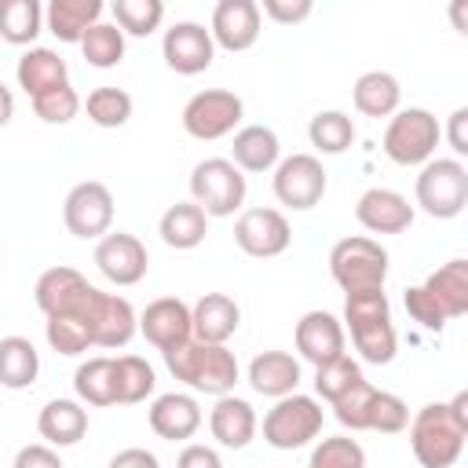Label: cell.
Here are the masks:
<instances>
[{
	"label": "cell",
	"mask_w": 468,
	"mask_h": 468,
	"mask_svg": "<svg viewBox=\"0 0 468 468\" xmlns=\"http://www.w3.org/2000/svg\"><path fill=\"white\" fill-rule=\"evenodd\" d=\"M413 457L424 468H450L468 439V391H457L450 402H428L406 424Z\"/></svg>",
	"instance_id": "obj_1"
},
{
	"label": "cell",
	"mask_w": 468,
	"mask_h": 468,
	"mask_svg": "<svg viewBox=\"0 0 468 468\" xmlns=\"http://www.w3.org/2000/svg\"><path fill=\"white\" fill-rule=\"evenodd\" d=\"M165 355V366L176 380L190 384L194 391H205V395H230L234 384H238V358L227 344H197L194 336L161 351Z\"/></svg>",
	"instance_id": "obj_2"
},
{
	"label": "cell",
	"mask_w": 468,
	"mask_h": 468,
	"mask_svg": "<svg viewBox=\"0 0 468 468\" xmlns=\"http://www.w3.org/2000/svg\"><path fill=\"white\" fill-rule=\"evenodd\" d=\"M329 274L344 292L384 289L388 278V249L366 234L340 238L329 252Z\"/></svg>",
	"instance_id": "obj_3"
},
{
	"label": "cell",
	"mask_w": 468,
	"mask_h": 468,
	"mask_svg": "<svg viewBox=\"0 0 468 468\" xmlns=\"http://www.w3.org/2000/svg\"><path fill=\"white\" fill-rule=\"evenodd\" d=\"M439 117L424 106H410V110H395L388 128H384V154L410 168V165H428L435 146H439Z\"/></svg>",
	"instance_id": "obj_4"
},
{
	"label": "cell",
	"mask_w": 468,
	"mask_h": 468,
	"mask_svg": "<svg viewBox=\"0 0 468 468\" xmlns=\"http://www.w3.org/2000/svg\"><path fill=\"white\" fill-rule=\"evenodd\" d=\"M322 402L311 399V395H285V399H274V406L267 410L263 417V442L274 446V450H300L307 446L311 439H318L322 431Z\"/></svg>",
	"instance_id": "obj_5"
},
{
	"label": "cell",
	"mask_w": 468,
	"mask_h": 468,
	"mask_svg": "<svg viewBox=\"0 0 468 468\" xmlns=\"http://www.w3.org/2000/svg\"><path fill=\"white\" fill-rule=\"evenodd\" d=\"M417 205L431 219H453L468 205V168L457 157H431L417 176Z\"/></svg>",
	"instance_id": "obj_6"
},
{
	"label": "cell",
	"mask_w": 468,
	"mask_h": 468,
	"mask_svg": "<svg viewBox=\"0 0 468 468\" xmlns=\"http://www.w3.org/2000/svg\"><path fill=\"white\" fill-rule=\"evenodd\" d=\"M190 197L205 216H234L245 205V176L227 157H205L190 172Z\"/></svg>",
	"instance_id": "obj_7"
},
{
	"label": "cell",
	"mask_w": 468,
	"mask_h": 468,
	"mask_svg": "<svg viewBox=\"0 0 468 468\" xmlns=\"http://www.w3.org/2000/svg\"><path fill=\"white\" fill-rule=\"evenodd\" d=\"M241 113H245V102L234 91H227V88H205V91H197V95L186 99V106H183V128H186V135H194L201 143H212V139L230 135L241 124Z\"/></svg>",
	"instance_id": "obj_8"
},
{
	"label": "cell",
	"mask_w": 468,
	"mask_h": 468,
	"mask_svg": "<svg viewBox=\"0 0 468 468\" xmlns=\"http://www.w3.org/2000/svg\"><path fill=\"white\" fill-rule=\"evenodd\" d=\"M80 322L91 333V347H124L139 329L135 307L124 296L102 292V289H95L88 296V307L80 311Z\"/></svg>",
	"instance_id": "obj_9"
},
{
	"label": "cell",
	"mask_w": 468,
	"mask_h": 468,
	"mask_svg": "<svg viewBox=\"0 0 468 468\" xmlns=\"http://www.w3.org/2000/svg\"><path fill=\"white\" fill-rule=\"evenodd\" d=\"M274 197L285 208L307 212L325 197V168L314 154H289L274 165Z\"/></svg>",
	"instance_id": "obj_10"
},
{
	"label": "cell",
	"mask_w": 468,
	"mask_h": 468,
	"mask_svg": "<svg viewBox=\"0 0 468 468\" xmlns=\"http://www.w3.org/2000/svg\"><path fill=\"white\" fill-rule=\"evenodd\" d=\"M62 219H66V230L73 238H102V234H110V223H113V194H110V186L99 183V179L77 183L66 194Z\"/></svg>",
	"instance_id": "obj_11"
},
{
	"label": "cell",
	"mask_w": 468,
	"mask_h": 468,
	"mask_svg": "<svg viewBox=\"0 0 468 468\" xmlns=\"http://www.w3.org/2000/svg\"><path fill=\"white\" fill-rule=\"evenodd\" d=\"M234 241L241 252H249L256 260H271L289 249L292 230L278 208H245L234 223Z\"/></svg>",
	"instance_id": "obj_12"
},
{
	"label": "cell",
	"mask_w": 468,
	"mask_h": 468,
	"mask_svg": "<svg viewBox=\"0 0 468 468\" xmlns=\"http://www.w3.org/2000/svg\"><path fill=\"white\" fill-rule=\"evenodd\" d=\"M95 267L113 285H139L146 278L150 256H146V245L135 234L117 230V234H102L99 238V245H95Z\"/></svg>",
	"instance_id": "obj_13"
},
{
	"label": "cell",
	"mask_w": 468,
	"mask_h": 468,
	"mask_svg": "<svg viewBox=\"0 0 468 468\" xmlns=\"http://www.w3.org/2000/svg\"><path fill=\"white\" fill-rule=\"evenodd\" d=\"M161 55H165L168 69H176L183 77H194V73H205L212 66L216 44H212V33L201 22H176L172 29H165Z\"/></svg>",
	"instance_id": "obj_14"
},
{
	"label": "cell",
	"mask_w": 468,
	"mask_h": 468,
	"mask_svg": "<svg viewBox=\"0 0 468 468\" xmlns=\"http://www.w3.org/2000/svg\"><path fill=\"white\" fill-rule=\"evenodd\" d=\"M91 292H95V285H88V278L73 267H51L33 285V300L48 318H55V314H77L80 318Z\"/></svg>",
	"instance_id": "obj_15"
},
{
	"label": "cell",
	"mask_w": 468,
	"mask_h": 468,
	"mask_svg": "<svg viewBox=\"0 0 468 468\" xmlns=\"http://www.w3.org/2000/svg\"><path fill=\"white\" fill-rule=\"evenodd\" d=\"M212 44L223 51H249L260 40V4L256 0H219L212 11Z\"/></svg>",
	"instance_id": "obj_16"
},
{
	"label": "cell",
	"mask_w": 468,
	"mask_h": 468,
	"mask_svg": "<svg viewBox=\"0 0 468 468\" xmlns=\"http://www.w3.org/2000/svg\"><path fill=\"white\" fill-rule=\"evenodd\" d=\"M355 219L369 230V234H402L413 223V205L388 186H369L358 205H355Z\"/></svg>",
	"instance_id": "obj_17"
},
{
	"label": "cell",
	"mask_w": 468,
	"mask_h": 468,
	"mask_svg": "<svg viewBox=\"0 0 468 468\" xmlns=\"http://www.w3.org/2000/svg\"><path fill=\"white\" fill-rule=\"evenodd\" d=\"M139 333L157 347V351H168L183 340H190V307L179 300V296H161V300H150L139 314Z\"/></svg>",
	"instance_id": "obj_18"
},
{
	"label": "cell",
	"mask_w": 468,
	"mask_h": 468,
	"mask_svg": "<svg viewBox=\"0 0 468 468\" xmlns=\"http://www.w3.org/2000/svg\"><path fill=\"white\" fill-rule=\"evenodd\" d=\"M296 351L311 366H325V362L347 355L344 351V325H340V318L329 314V311H307L296 322Z\"/></svg>",
	"instance_id": "obj_19"
},
{
	"label": "cell",
	"mask_w": 468,
	"mask_h": 468,
	"mask_svg": "<svg viewBox=\"0 0 468 468\" xmlns=\"http://www.w3.org/2000/svg\"><path fill=\"white\" fill-rule=\"evenodd\" d=\"M241 307L227 292H205L190 307V336L197 344H227L238 333Z\"/></svg>",
	"instance_id": "obj_20"
},
{
	"label": "cell",
	"mask_w": 468,
	"mask_h": 468,
	"mask_svg": "<svg viewBox=\"0 0 468 468\" xmlns=\"http://www.w3.org/2000/svg\"><path fill=\"white\" fill-rule=\"evenodd\" d=\"M150 428H154L157 439H168V442L190 439L201 428V406H197V399L194 395H183V391L157 395L154 406H150Z\"/></svg>",
	"instance_id": "obj_21"
},
{
	"label": "cell",
	"mask_w": 468,
	"mask_h": 468,
	"mask_svg": "<svg viewBox=\"0 0 468 468\" xmlns=\"http://www.w3.org/2000/svg\"><path fill=\"white\" fill-rule=\"evenodd\" d=\"M212 439L227 450H245L256 439V410L238 395H219L208 413Z\"/></svg>",
	"instance_id": "obj_22"
},
{
	"label": "cell",
	"mask_w": 468,
	"mask_h": 468,
	"mask_svg": "<svg viewBox=\"0 0 468 468\" xmlns=\"http://www.w3.org/2000/svg\"><path fill=\"white\" fill-rule=\"evenodd\" d=\"M249 384L256 395L285 399L300 388V362L289 351H260L249 362Z\"/></svg>",
	"instance_id": "obj_23"
},
{
	"label": "cell",
	"mask_w": 468,
	"mask_h": 468,
	"mask_svg": "<svg viewBox=\"0 0 468 468\" xmlns=\"http://www.w3.org/2000/svg\"><path fill=\"white\" fill-rule=\"evenodd\" d=\"M37 431L48 446H73L84 439L88 431V410L77 399H51L40 417H37Z\"/></svg>",
	"instance_id": "obj_24"
},
{
	"label": "cell",
	"mask_w": 468,
	"mask_h": 468,
	"mask_svg": "<svg viewBox=\"0 0 468 468\" xmlns=\"http://www.w3.org/2000/svg\"><path fill=\"white\" fill-rule=\"evenodd\" d=\"M15 77H18V88H22L29 99H37V95H44V91H51V88L69 84L66 58H62L58 51H51V48H29V51L18 58Z\"/></svg>",
	"instance_id": "obj_25"
},
{
	"label": "cell",
	"mask_w": 468,
	"mask_h": 468,
	"mask_svg": "<svg viewBox=\"0 0 468 468\" xmlns=\"http://www.w3.org/2000/svg\"><path fill=\"white\" fill-rule=\"evenodd\" d=\"M282 143L267 124H245L234 132V146H230V165L238 172H271L278 165Z\"/></svg>",
	"instance_id": "obj_26"
},
{
	"label": "cell",
	"mask_w": 468,
	"mask_h": 468,
	"mask_svg": "<svg viewBox=\"0 0 468 468\" xmlns=\"http://www.w3.org/2000/svg\"><path fill=\"white\" fill-rule=\"evenodd\" d=\"M102 0H51L44 7V26L62 40V44H80V37L102 22Z\"/></svg>",
	"instance_id": "obj_27"
},
{
	"label": "cell",
	"mask_w": 468,
	"mask_h": 468,
	"mask_svg": "<svg viewBox=\"0 0 468 468\" xmlns=\"http://www.w3.org/2000/svg\"><path fill=\"white\" fill-rule=\"evenodd\" d=\"M424 292L442 307L446 318L468 314V260H450L428 274Z\"/></svg>",
	"instance_id": "obj_28"
},
{
	"label": "cell",
	"mask_w": 468,
	"mask_h": 468,
	"mask_svg": "<svg viewBox=\"0 0 468 468\" xmlns=\"http://www.w3.org/2000/svg\"><path fill=\"white\" fill-rule=\"evenodd\" d=\"M351 99H355V110L366 117H391L402 102V88L388 69H369L355 80Z\"/></svg>",
	"instance_id": "obj_29"
},
{
	"label": "cell",
	"mask_w": 468,
	"mask_h": 468,
	"mask_svg": "<svg viewBox=\"0 0 468 468\" xmlns=\"http://www.w3.org/2000/svg\"><path fill=\"white\" fill-rule=\"evenodd\" d=\"M157 234L168 249H197L208 234V216L194 205V201H176L161 223H157Z\"/></svg>",
	"instance_id": "obj_30"
},
{
	"label": "cell",
	"mask_w": 468,
	"mask_h": 468,
	"mask_svg": "<svg viewBox=\"0 0 468 468\" xmlns=\"http://www.w3.org/2000/svg\"><path fill=\"white\" fill-rule=\"evenodd\" d=\"M40 355L26 336H4L0 340V384L11 391H22L37 380Z\"/></svg>",
	"instance_id": "obj_31"
},
{
	"label": "cell",
	"mask_w": 468,
	"mask_h": 468,
	"mask_svg": "<svg viewBox=\"0 0 468 468\" xmlns=\"http://www.w3.org/2000/svg\"><path fill=\"white\" fill-rule=\"evenodd\" d=\"M73 391H77V402H84V406H117L113 358L99 355V358L80 362L73 373Z\"/></svg>",
	"instance_id": "obj_32"
},
{
	"label": "cell",
	"mask_w": 468,
	"mask_h": 468,
	"mask_svg": "<svg viewBox=\"0 0 468 468\" xmlns=\"http://www.w3.org/2000/svg\"><path fill=\"white\" fill-rule=\"evenodd\" d=\"M44 29V7L37 0H0V37L7 44H33Z\"/></svg>",
	"instance_id": "obj_33"
},
{
	"label": "cell",
	"mask_w": 468,
	"mask_h": 468,
	"mask_svg": "<svg viewBox=\"0 0 468 468\" xmlns=\"http://www.w3.org/2000/svg\"><path fill=\"white\" fill-rule=\"evenodd\" d=\"M154 366L139 355H121L113 358V388H117V402L121 406H135L154 391Z\"/></svg>",
	"instance_id": "obj_34"
},
{
	"label": "cell",
	"mask_w": 468,
	"mask_h": 468,
	"mask_svg": "<svg viewBox=\"0 0 468 468\" xmlns=\"http://www.w3.org/2000/svg\"><path fill=\"white\" fill-rule=\"evenodd\" d=\"M307 139L322 154H344L355 143V121L344 110H322L307 124Z\"/></svg>",
	"instance_id": "obj_35"
},
{
	"label": "cell",
	"mask_w": 468,
	"mask_h": 468,
	"mask_svg": "<svg viewBox=\"0 0 468 468\" xmlns=\"http://www.w3.org/2000/svg\"><path fill=\"white\" fill-rule=\"evenodd\" d=\"M80 51L88 58V66L95 69H110L124 58V33L113 22H95L84 37H80Z\"/></svg>",
	"instance_id": "obj_36"
},
{
	"label": "cell",
	"mask_w": 468,
	"mask_h": 468,
	"mask_svg": "<svg viewBox=\"0 0 468 468\" xmlns=\"http://www.w3.org/2000/svg\"><path fill=\"white\" fill-rule=\"evenodd\" d=\"M84 110H88V121H91V124H99V128H121V124H128V117H132V95H128L124 88L102 84V88L88 91Z\"/></svg>",
	"instance_id": "obj_37"
},
{
	"label": "cell",
	"mask_w": 468,
	"mask_h": 468,
	"mask_svg": "<svg viewBox=\"0 0 468 468\" xmlns=\"http://www.w3.org/2000/svg\"><path fill=\"white\" fill-rule=\"evenodd\" d=\"M351 340H355V351L362 355V362H369V366H388L395 358V351H399V336H395L391 318L388 322L355 325L351 329Z\"/></svg>",
	"instance_id": "obj_38"
},
{
	"label": "cell",
	"mask_w": 468,
	"mask_h": 468,
	"mask_svg": "<svg viewBox=\"0 0 468 468\" xmlns=\"http://www.w3.org/2000/svg\"><path fill=\"white\" fill-rule=\"evenodd\" d=\"M110 11L117 18L113 26L121 33H128V37H150L165 18V4L161 0H113Z\"/></svg>",
	"instance_id": "obj_39"
},
{
	"label": "cell",
	"mask_w": 468,
	"mask_h": 468,
	"mask_svg": "<svg viewBox=\"0 0 468 468\" xmlns=\"http://www.w3.org/2000/svg\"><path fill=\"white\" fill-rule=\"evenodd\" d=\"M358 380H366L362 377V366L351 358V355H340V358H333V362H325V366H314V391H318V399H325V402H336L344 391H351Z\"/></svg>",
	"instance_id": "obj_40"
},
{
	"label": "cell",
	"mask_w": 468,
	"mask_h": 468,
	"mask_svg": "<svg viewBox=\"0 0 468 468\" xmlns=\"http://www.w3.org/2000/svg\"><path fill=\"white\" fill-rule=\"evenodd\" d=\"M307 468H366V450L347 435H329L311 450Z\"/></svg>",
	"instance_id": "obj_41"
},
{
	"label": "cell",
	"mask_w": 468,
	"mask_h": 468,
	"mask_svg": "<svg viewBox=\"0 0 468 468\" xmlns=\"http://www.w3.org/2000/svg\"><path fill=\"white\" fill-rule=\"evenodd\" d=\"M388 318H391V303H388L384 289H366V292H347L344 296V322H347V329L369 325V322H388Z\"/></svg>",
	"instance_id": "obj_42"
},
{
	"label": "cell",
	"mask_w": 468,
	"mask_h": 468,
	"mask_svg": "<svg viewBox=\"0 0 468 468\" xmlns=\"http://www.w3.org/2000/svg\"><path fill=\"white\" fill-rule=\"evenodd\" d=\"M44 333H48V344L58 355H80V351L91 347V333H88V325L77 314H55V318H48Z\"/></svg>",
	"instance_id": "obj_43"
},
{
	"label": "cell",
	"mask_w": 468,
	"mask_h": 468,
	"mask_svg": "<svg viewBox=\"0 0 468 468\" xmlns=\"http://www.w3.org/2000/svg\"><path fill=\"white\" fill-rule=\"evenodd\" d=\"M377 388L369 380H358L351 391H344L336 402H333V413L344 428L351 431H369V402H373Z\"/></svg>",
	"instance_id": "obj_44"
},
{
	"label": "cell",
	"mask_w": 468,
	"mask_h": 468,
	"mask_svg": "<svg viewBox=\"0 0 468 468\" xmlns=\"http://www.w3.org/2000/svg\"><path fill=\"white\" fill-rule=\"evenodd\" d=\"M33 113L44 121V124H69L77 113H80V95L62 84V88H51L44 95L33 99Z\"/></svg>",
	"instance_id": "obj_45"
},
{
	"label": "cell",
	"mask_w": 468,
	"mask_h": 468,
	"mask_svg": "<svg viewBox=\"0 0 468 468\" xmlns=\"http://www.w3.org/2000/svg\"><path fill=\"white\" fill-rule=\"evenodd\" d=\"M410 424V406L391 395V391H377L369 402V431H384V435H399Z\"/></svg>",
	"instance_id": "obj_46"
},
{
	"label": "cell",
	"mask_w": 468,
	"mask_h": 468,
	"mask_svg": "<svg viewBox=\"0 0 468 468\" xmlns=\"http://www.w3.org/2000/svg\"><path fill=\"white\" fill-rule=\"evenodd\" d=\"M402 303H406L410 318H413V322H420L428 333H442V325L450 322V318L442 314V307L424 292V285H410V289L402 292Z\"/></svg>",
	"instance_id": "obj_47"
},
{
	"label": "cell",
	"mask_w": 468,
	"mask_h": 468,
	"mask_svg": "<svg viewBox=\"0 0 468 468\" xmlns=\"http://www.w3.org/2000/svg\"><path fill=\"white\" fill-rule=\"evenodd\" d=\"M311 11H314L311 0H263V7H260V15H267V18L278 22V26H296V22H303Z\"/></svg>",
	"instance_id": "obj_48"
},
{
	"label": "cell",
	"mask_w": 468,
	"mask_h": 468,
	"mask_svg": "<svg viewBox=\"0 0 468 468\" xmlns=\"http://www.w3.org/2000/svg\"><path fill=\"white\" fill-rule=\"evenodd\" d=\"M11 468H66V464H62V457H58L51 446L29 442V446H22V450L15 453V464H11Z\"/></svg>",
	"instance_id": "obj_49"
},
{
	"label": "cell",
	"mask_w": 468,
	"mask_h": 468,
	"mask_svg": "<svg viewBox=\"0 0 468 468\" xmlns=\"http://www.w3.org/2000/svg\"><path fill=\"white\" fill-rule=\"evenodd\" d=\"M176 468H223L219 453L212 446H201V442H190L179 457H176Z\"/></svg>",
	"instance_id": "obj_50"
},
{
	"label": "cell",
	"mask_w": 468,
	"mask_h": 468,
	"mask_svg": "<svg viewBox=\"0 0 468 468\" xmlns=\"http://www.w3.org/2000/svg\"><path fill=\"white\" fill-rule=\"evenodd\" d=\"M464 124H468V106H457L450 113V124H446V139H450V146H453L457 157L468 154V132H464Z\"/></svg>",
	"instance_id": "obj_51"
},
{
	"label": "cell",
	"mask_w": 468,
	"mask_h": 468,
	"mask_svg": "<svg viewBox=\"0 0 468 468\" xmlns=\"http://www.w3.org/2000/svg\"><path fill=\"white\" fill-rule=\"evenodd\" d=\"M106 468H161V461H157L150 450H143V446H128V450H121Z\"/></svg>",
	"instance_id": "obj_52"
},
{
	"label": "cell",
	"mask_w": 468,
	"mask_h": 468,
	"mask_svg": "<svg viewBox=\"0 0 468 468\" xmlns=\"http://www.w3.org/2000/svg\"><path fill=\"white\" fill-rule=\"evenodd\" d=\"M11 117H15V95H11V88L0 80V128H4Z\"/></svg>",
	"instance_id": "obj_53"
},
{
	"label": "cell",
	"mask_w": 468,
	"mask_h": 468,
	"mask_svg": "<svg viewBox=\"0 0 468 468\" xmlns=\"http://www.w3.org/2000/svg\"><path fill=\"white\" fill-rule=\"evenodd\" d=\"M453 22H457V29L464 33V4H453Z\"/></svg>",
	"instance_id": "obj_54"
}]
</instances>
